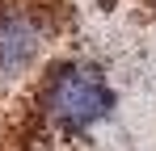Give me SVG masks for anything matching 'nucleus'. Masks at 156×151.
<instances>
[{
	"label": "nucleus",
	"instance_id": "obj_1",
	"mask_svg": "<svg viewBox=\"0 0 156 151\" xmlns=\"http://www.w3.org/2000/svg\"><path fill=\"white\" fill-rule=\"evenodd\" d=\"M38 109L55 134H84L114 109V88L93 63H63L47 76Z\"/></svg>",
	"mask_w": 156,
	"mask_h": 151
},
{
	"label": "nucleus",
	"instance_id": "obj_2",
	"mask_svg": "<svg viewBox=\"0 0 156 151\" xmlns=\"http://www.w3.org/2000/svg\"><path fill=\"white\" fill-rule=\"evenodd\" d=\"M47 42V21L26 0H0V76H13L38 59Z\"/></svg>",
	"mask_w": 156,
	"mask_h": 151
}]
</instances>
